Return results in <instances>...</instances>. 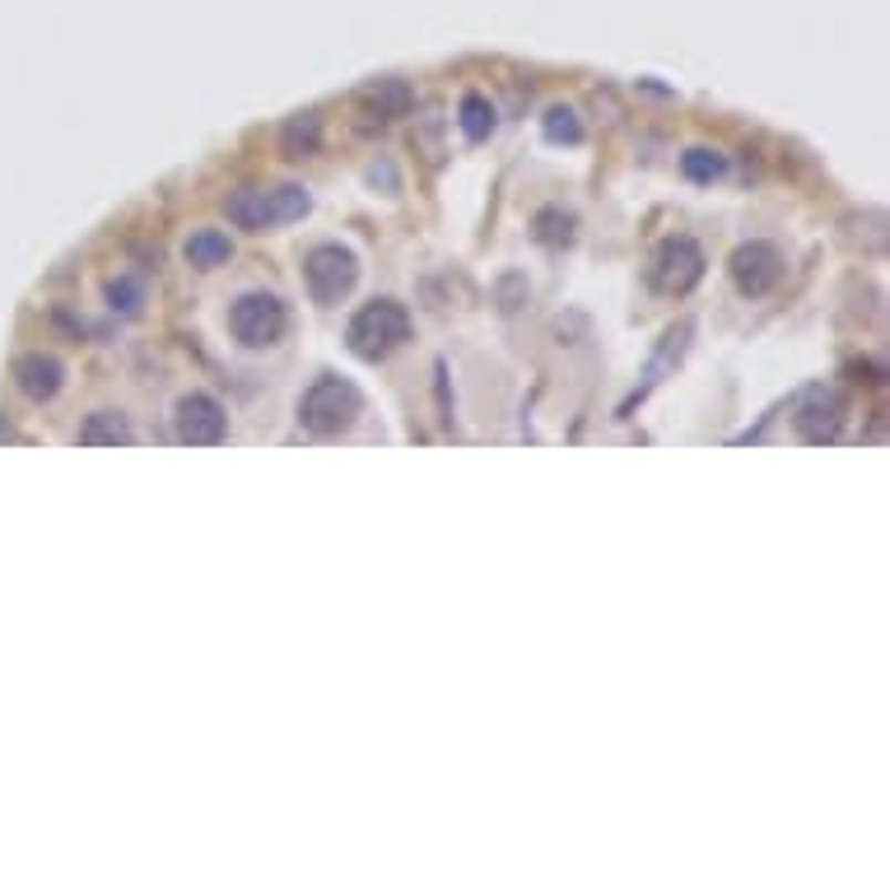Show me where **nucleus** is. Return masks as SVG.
<instances>
[{"label": "nucleus", "instance_id": "9d476101", "mask_svg": "<svg viewBox=\"0 0 890 890\" xmlns=\"http://www.w3.org/2000/svg\"><path fill=\"white\" fill-rule=\"evenodd\" d=\"M839 420H844V402L826 387H811L803 411H797V430H803L807 443H830L839 438Z\"/></svg>", "mask_w": 890, "mask_h": 890}, {"label": "nucleus", "instance_id": "a211bd4d", "mask_svg": "<svg viewBox=\"0 0 890 890\" xmlns=\"http://www.w3.org/2000/svg\"><path fill=\"white\" fill-rule=\"evenodd\" d=\"M103 299H107V308H113V313L141 318V308H145V280H141V276H113V280L103 284Z\"/></svg>", "mask_w": 890, "mask_h": 890}, {"label": "nucleus", "instance_id": "dca6fc26", "mask_svg": "<svg viewBox=\"0 0 890 890\" xmlns=\"http://www.w3.org/2000/svg\"><path fill=\"white\" fill-rule=\"evenodd\" d=\"M136 434H131V425H126V415H117V411H94L80 425V443L84 448H117V443H131Z\"/></svg>", "mask_w": 890, "mask_h": 890}, {"label": "nucleus", "instance_id": "6ab92c4d", "mask_svg": "<svg viewBox=\"0 0 890 890\" xmlns=\"http://www.w3.org/2000/svg\"><path fill=\"white\" fill-rule=\"evenodd\" d=\"M541 131H546L550 145H583V122H578V113L565 107V103H555L550 113L541 117Z\"/></svg>", "mask_w": 890, "mask_h": 890}, {"label": "nucleus", "instance_id": "4468645a", "mask_svg": "<svg viewBox=\"0 0 890 890\" xmlns=\"http://www.w3.org/2000/svg\"><path fill=\"white\" fill-rule=\"evenodd\" d=\"M322 149V122L318 113H299L280 126V154L284 159H313Z\"/></svg>", "mask_w": 890, "mask_h": 890}, {"label": "nucleus", "instance_id": "ddd939ff", "mask_svg": "<svg viewBox=\"0 0 890 890\" xmlns=\"http://www.w3.org/2000/svg\"><path fill=\"white\" fill-rule=\"evenodd\" d=\"M531 238H537L541 248H550V252L573 248V238H578V215L565 210V206H541L537 215H531Z\"/></svg>", "mask_w": 890, "mask_h": 890}, {"label": "nucleus", "instance_id": "6e6552de", "mask_svg": "<svg viewBox=\"0 0 890 890\" xmlns=\"http://www.w3.org/2000/svg\"><path fill=\"white\" fill-rule=\"evenodd\" d=\"M225 406L215 402L206 392H192L177 402V438L192 443V448H215V443H225Z\"/></svg>", "mask_w": 890, "mask_h": 890}, {"label": "nucleus", "instance_id": "f3484780", "mask_svg": "<svg viewBox=\"0 0 890 890\" xmlns=\"http://www.w3.org/2000/svg\"><path fill=\"white\" fill-rule=\"evenodd\" d=\"M457 126H462V136L472 141V145L489 141V131H495V103L472 89V94L462 99V107H457Z\"/></svg>", "mask_w": 890, "mask_h": 890}, {"label": "nucleus", "instance_id": "f257e3e1", "mask_svg": "<svg viewBox=\"0 0 890 890\" xmlns=\"http://www.w3.org/2000/svg\"><path fill=\"white\" fill-rule=\"evenodd\" d=\"M313 210V196H308L299 183H280V187H238L225 196V215L229 225L248 229V234H266L280 225H294Z\"/></svg>", "mask_w": 890, "mask_h": 890}, {"label": "nucleus", "instance_id": "aec40b11", "mask_svg": "<svg viewBox=\"0 0 890 890\" xmlns=\"http://www.w3.org/2000/svg\"><path fill=\"white\" fill-rule=\"evenodd\" d=\"M723 168H727V159H723L718 149L695 145V149L681 154V173L690 177V183H714V177H723Z\"/></svg>", "mask_w": 890, "mask_h": 890}, {"label": "nucleus", "instance_id": "423d86ee", "mask_svg": "<svg viewBox=\"0 0 890 890\" xmlns=\"http://www.w3.org/2000/svg\"><path fill=\"white\" fill-rule=\"evenodd\" d=\"M354 280H360V257L341 248V242H318V248L303 257V284H308V294H313V303H322V308H337L354 289Z\"/></svg>", "mask_w": 890, "mask_h": 890}, {"label": "nucleus", "instance_id": "4be33fe9", "mask_svg": "<svg viewBox=\"0 0 890 890\" xmlns=\"http://www.w3.org/2000/svg\"><path fill=\"white\" fill-rule=\"evenodd\" d=\"M369 183L377 187V183H383L387 187V196H396V192H402V183H396V168L387 164V159H377V164H369Z\"/></svg>", "mask_w": 890, "mask_h": 890}, {"label": "nucleus", "instance_id": "f03ea898", "mask_svg": "<svg viewBox=\"0 0 890 890\" xmlns=\"http://www.w3.org/2000/svg\"><path fill=\"white\" fill-rule=\"evenodd\" d=\"M411 341V313L396 299H373L364 303L360 313L350 318V331H345V345L350 354H360V360L377 364L387 360L392 350H402Z\"/></svg>", "mask_w": 890, "mask_h": 890}, {"label": "nucleus", "instance_id": "7ed1b4c3", "mask_svg": "<svg viewBox=\"0 0 890 890\" xmlns=\"http://www.w3.org/2000/svg\"><path fill=\"white\" fill-rule=\"evenodd\" d=\"M360 411H364V392L354 387L350 377L327 373V377H318V383L303 392V402H299V425H303L308 434H318V438H331V434H341Z\"/></svg>", "mask_w": 890, "mask_h": 890}, {"label": "nucleus", "instance_id": "39448f33", "mask_svg": "<svg viewBox=\"0 0 890 890\" xmlns=\"http://www.w3.org/2000/svg\"><path fill=\"white\" fill-rule=\"evenodd\" d=\"M704 280V248L695 238L685 234H672L658 242V252L649 261V284L666 299H685L690 289Z\"/></svg>", "mask_w": 890, "mask_h": 890}, {"label": "nucleus", "instance_id": "2eb2a0df", "mask_svg": "<svg viewBox=\"0 0 890 890\" xmlns=\"http://www.w3.org/2000/svg\"><path fill=\"white\" fill-rule=\"evenodd\" d=\"M690 331H695V327L681 322V327H672V331H666V337H662V345H658V354H653V364H649V383H643V387L630 396V402H625V415H630V406H634V402H643V396H649V387H653V383H662V373L672 369V364L681 360V354H685V345H690Z\"/></svg>", "mask_w": 890, "mask_h": 890}, {"label": "nucleus", "instance_id": "20e7f679", "mask_svg": "<svg viewBox=\"0 0 890 890\" xmlns=\"http://www.w3.org/2000/svg\"><path fill=\"white\" fill-rule=\"evenodd\" d=\"M229 331L242 350H271L289 331V308L271 289H248V294H238L229 308Z\"/></svg>", "mask_w": 890, "mask_h": 890}, {"label": "nucleus", "instance_id": "412c9836", "mask_svg": "<svg viewBox=\"0 0 890 890\" xmlns=\"http://www.w3.org/2000/svg\"><path fill=\"white\" fill-rule=\"evenodd\" d=\"M527 294H531V284H527L522 271H508V276H499V284H495V303H499V313H518V308L527 303Z\"/></svg>", "mask_w": 890, "mask_h": 890}, {"label": "nucleus", "instance_id": "f8f14e48", "mask_svg": "<svg viewBox=\"0 0 890 890\" xmlns=\"http://www.w3.org/2000/svg\"><path fill=\"white\" fill-rule=\"evenodd\" d=\"M183 257L192 271H219V266H229L234 257V242L225 229H196L187 242H183Z\"/></svg>", "mask_w": 890, "mask_h": 890}, {"label": "nucleus", "instance_id": "9b49d317", "mask_svg": "<svg viewBox=\"0 0 890 890\" xmlns=\"http://www.w3.org/2000/svg\"><path fill=\"white\" fill-rule=\"evenodd\" d=\"M360 107H369L373 117H406L415 107V89L406 80H373L360 89Z\"/></svg>", "mask_w": 890, "mask_h": 890}, {"label": "nucleus", "instance_id": "0eeeda50", "mask_svg": "<svg viewBox=\"0 0 890 890\" xmlns=\"http://www.w3.org/2000/svg\"><path fill=\"white\" fill-rule=\"evenodd\" d=\"M727 271H732V284H737L742 299H765L769 289L784 280V252H778L774 242H765V238H751V242H742V248L732 252Z\"/></svg>", "mask_w": 890, "mask_h": 890}, {"label": "nucleus", "instance_id": "1a4fd4ad", "mask_svg": "<svg viewBox=\"0 0 890 890\" xmlns=\"http://www.w3.org/2000/svg\"><path fill=\"white\" fill-rule=\"evenodd\" d=\"M14 387L29 396V402H52V396L65 387V364L48 350H29L14 360Z\"/></svg>", "mask_w": 890, "mask_h": 890}]
</instances>
